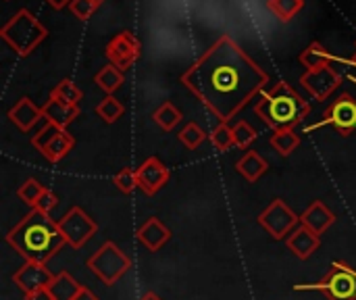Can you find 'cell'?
I'll return each mask as SVG.
<instances>
[{"label": "cell", "instance_id": "obj_1", "mask_svg": "<svg viewBox=\"0 0 356 300\" xmlns=\"http://www.w3.org/2000/svg\"><path fill=\"white\" fill-rule=\"evenodd\" d=\"M269 75L229 35H221L184 75L181 84L221 123L238 115L263 88Z\"/></svg>", "mask_w": 356, "mask_h": 300}, {"label": "cell", "instance_id": "obj_2", "mask_svg": "<svg viewBox=\"0 0 356 300\" xmlns=\"http://www.w3.org/2000/svg\"><path fill=\"white\" fill-rule=\"evenodd\" d=\"M6 242L25 261H33L42 265L54 259L67 244L58 228V221H54L48 213H42L38 209H31L21 219V223H17L6 234Z\"/></svg>", "mask_w": 356, "mask_h": 300}, {"label": "cell", "instance_id": "obj_3", "mask_svg": "<svg viewBox=\"0 0 356 300\" xmlns=\"http://www.w3.org/2000/svg\"><path fill=\"white\" fill-rule=\"evenodd\" d=\"M254 113L273 132H284L300 125L309 117L311 104L288 81H277L271 90H263Z\"/></svg>", "mask_w": 356, "mask_h": 300}, {"label": "cell", "instance_id": "obj_4", "mask_svg": "<svg viewBox=\"0 0 356 300\" xmlns=\"http://www.w3.org/2000/svg\"><path fill=\"white\" fill-rule=\"evenodd\" d=\"M46 33H48L46 27L27 8L17 10L0 29L2 40L13 48L17 56L31 54L40 46V42L46 38Z\"/></svg>", "mask_w": 356, "mask_h": 300}, {"label": "cell", "instance_id": "obj_5", "mask_svg": "<svg viewBox=\"0 0 356 300\" xmlns=\"http://www.w3.org/2000/svg\"><path fill=\"white\" fill-rule=\"evenodd\" d=\"M88 269L106 286L117 284L131 267L129 257L115 244V242H104L90 259H88Z\"/></svg>", "mask_w": 356, "mask_h": 300}, {"label": "cell", "instance_id": "obj_6", "mask_svg": "<svg viewBox=\"0 0 356 300\" xmlns=\"http://www.w3.org/2000/svg\"><path fill=\"white\" fill-rule=\"evenodd\" d=\"M296 290H317L327 300H356V271L350 265L336 261L319 284L296 286Z\"/></svg>", "mask_w": 356, "mask_h": 300}, {"label": "cell", "instance_id": "obj_7", "mask_svg": "<svg viewBox=\"0 0 356 300\" xmlns=\"http://www.w3.org/2000/svg\"><path fill=\"white\" fill-rule=\"evenodd\" d=\"M259 226L275 240H284L288 238L298 226H300V217L282 200L275 198L261 215H259Z\"/></svg>", "mask_w": 356, "mask_h": 300}, {"label": "cell", "instance_id": "obj_8", "mask_svg": "<svg viewBox=\"0 0 356 300\" xmlns=\"http://www.w3.org/2000/svg\"><path fill=\"white\" fill-rule=\"evenodd\" d=\"M58 228H60V232H63V236L71 248H83L98 232L96 221L81 207L69 209L58 219Z\"/></svg>", "mask_w": 356, "mask_h": 300}, {"label": "cell", "instance_id": "obj_9", "mask_svg": "<svg viewBox=\"0 0 356 300\" xmlns=\"http://www.w3.org/2000/svg\"><path fill=\"white\" fill-rule=\"evenodd\" d=\"M104 54L108 58L111 65H115L121 71H127L142 54V44L140 40L129 33V31H121L117 33L104 48Z\"/></svg>", "mask_w": 356, "mask_h": 300}, {"label": "cell", "instance_id": "obj_10", "mask_svg": "<svg viewBox=\"0 0 356 300\" xmlns=\"http://www.w3.org/2000/svg\"><path fill=\"white\" fill-rule=\"evenodd\" d=\"M321 125L334 127L340 136H350L356 129V100L350 94L336 98L323 113Z\"/></svg>", "mask_w": 356, "mask_h": 300}, {"label": "cell", "instance_id": "obj_11", "mask_svg": "<svg viewBox=\"0 0 356 300\" xmlns=\"http://www.w3.org/2000/svg\"><path fill=\"white\" fill-rule=\"evenodd\" d=\"M300 84L305 90H309V94L317 100H327L340 86H342V75L334 69V65L323 67V69H315V71H307L300 77Z\"/></svg>", "mask_w": 356, "mask_h": 300}, {"label": "cell", "instance_id": "obj_12", "mask_svg": "<svg viewBox=\"0 0 356 300\" xmlns=\"http://www.w3.org/2000/svg\"><path fill=\"white\" fill-rule=\"evenodd\" d=\"M54 280V274H50V269L42 263H33V261H25L15 274H13V282L17 284L19 290H23V294L48 288Z\"/></svg>", "mask_w": 356, "mask_h": 300}, {"label": "cell", "instance_id": "obj_13", "mask_svg": "<svg viewBox=\"0 0 356 300\" xmlns=\"http://www.w3.org/2000/svg\"><path fill=\"white\" fill-rule=\"evenodd\" d=\"M136 175H138V188L146 196H154L169 182L171 171L156 157H150L136 169Z\"/></svg>", "mask_w": 356, "mask_h": 300}, {"label": "cell", "instance_id": "obj_14", "mask_svg": "<svg viewBox=\"0 0 356 300\" xmlns=\"http://www.w3.org/2000/svg\"><path fill=\"white\" fill-rule=\"evenodd\" d=\"M286 246L292 251L294 257H298L300 261H307L309 257H313L319 246H321V236H317L315 232H311L309 228H305L302 223L286 238Z\"/></svg>", "mask_w": 356, "mask_h": 300}, {"label": "cell", "instance_id": "obj_15", "mask_svg": "<svg viewBox=\"0 0 356 300\" xmlns=\"http://www.w3.org/2000/svg\"><path fill=\"white\" fill-rule=\"evenodd\" d=\"M136 236L150 253H156L171 240V230L159 217H150L138 228Z\"/></svg>", "mask_w": 356, "mask_h": 300}, {"label": "cell", "instance_id": "obj_16", "mask_svg": "<svg viewBox=\"0 0 356 300\" xmlns=\"http://www.w3.org/2000/svg\"><path fill=\"white\" fill-rule=\"evenodd\" d=\"M300 223L305 228H309L311 232H315L317 236H321L336 223V215L327 209V205L323 200H315L300 215Z\"/></svg>", "mask_w": 356, "mask_h": 300}, {"label": "cell", "instance_id": "obj_17", "mask_svg": "<svg viewBox=\"0 0 356 300\" xmlns=\"http://www.w3.org/2000/svg\"><path fill=\"white\" fill-rule=\"evenodd\" d=\"M8 119L10 123H15L21 132H31L33 125L44 119V113H42V106H38L33 100H29L27 96L19 98L17 104L8 111Z\"/></svg>", "mask_w": 356, "mask_h": 300}, {"label": "cell", "instance_id": "obj_18", "mask_svg": "<svg viewBox=\"0 0 356 300\" xmlns=\"http://www.w3.org/2000/svg\"><path fill=\"white\" fill-rule=\"evenodd\" d=\"M42 113H44V119L48 123H54V125L67 129V125L73 123L79 117V106L65 104V102H60V100H56V98L50 96L48 102L42 106Z\"/></svg>", "mask_w": 356, "mask_h": 300}, {"label": "cell", "instance_id": "obj_19", "mask_svg": "<svg viewBox=\"0 0 356 300\" xmlns=\"http://www.w3.org/2000/svg\"><path fill=\"white\" fill-rule=\"evenodd\" d=\"M236 169H238V173H242L248 182H259V180L267 173L269 163H267L257 150H248V152L236 163Z\"/></svg>", "mask_w": 356, "mask_h": 300}, {"label": "cell", "instance_id": "obj_20", "mask_svg": "<svg viewBox=\"0 0 356 300\" xmlns=\"http://www.w3.org/2000/svg\"><path fill=\"white\" fill-rule=\"evenodd\" d=\"M79 288H81V284L71 274L60 271L54 276L52 284L48 286V292H50L52 300H73L77 297Z\"/></svg>", "mask_w": 356, "mask_h": 300}, {"label": "cell", "instance_id": "obj_21", "mask_svg": "<svg viewBox=\"0 0 356 300\" xmlns=\"http://www.w3.org/2000/svg\"><path fill=\"white\" fill-rule=\"evenodd\" d=\"M300 63H302V67H307V71H315V69H323V67L334 65V56L327 52V48L323 44L313 42L309 48L302 50Z\"/></svg>", "mask_w": 356, "mask_h": 300}, {"label": "cell", "instance_id": "obj_22", "mask_svg": "<svg viewBox=\"0 0 356 300\" xmlns=\"http://www.w3.org/2000/svg\"><path fill=\"white\" fill-rule=\"evenodd\" d=\"M73 146H75L73 136H71L67 129H63L54 140H50V142L44 146L42 155H44V159H46V161H50V163H58V161H63V159L73 150Z\"/></svg>", "mask_w": 356, "mask_h": 300}, {"label": "cell", "instance_id": "obj_23", "mask_svg": "<svg viewBox=\"0 0 356 300\" xmlns=\"http://www.w3.org/2000/svg\"><path fill=\"white\" fill-rule=\"evenodd\" d=\"M94 81H96V86H98L102 92H106V96H113V92H117V90L123 86L125 75H123V71L117 69L115 65H106V67H102V69L96 73Z\"/></svg>", "mask_w": 356, "mask_h": 300}, {"label": "cell", "instance_id": "obj_24", "mask_svg": "<svg viewBox=\"0 0 356 300\" xmlns=\"http://www.w3.org/2000/svg\"><path fill=\"white\" fill-rule=\"evenodd\" d=\"M271 146L277 150V155L290 157V155L300 146V136H298L294 129L273 132V136H271Z\"/></svg>", "mask_w": 356, "mask_h": 300}, {"label": "cell", "instance_id": "obj_25", "mask_svg": "<svg viewBox=\"0 0 356 300\" xmlns=\"http://www.w3.org/2000/svg\"><path fill=\"white\" fill-rule=\"evenodd\" d=\"M152 119L159 127H163L165 132H171L175 129V125L181 121V113L179 109L173 104V102H163L154 113H152Z\"/></svg>", "mask_w": 356, "mask_h": 300}, {"label": "cell", "instance_id": "obj_26", "mask_svg": "<svg viewBox=\"0 0 356 300\" xmlns=\"http://www.w3.org/2000/svg\"><path fill=\"white\" fill-rule=\"evenodd\" d=\"M267 6L280 21L288 23L300 13V8L305 6V0H269Z\"/></svg>", "mask_w": 356, "mask_h": 300}, {"label": "cell", "instance_id": "obj_27", "mask_svg": "<svg viewBox=\"0 0 356 300\" xmlns=\"http://www.w3.org/2000/svg\"><path fill=\"white\" fill-rule=\"evenodd\" d=\"M50 96L56 98V100H60V102H65V104L77 106L79 100L83 98V92H81L71 79H63V81H58V84L54 86V90L50 92Z\"/></svg>", "mask_w": 356, "mask_h": 300}, {"label": "cell", "instance_id": "obj_28", "mask_svg": "<svg viewBox=\"0 0 356 300\" xmlns=\"http://www.w3.org/2000/svg\"><path fill=\"white\" fill-rule=\"evenodd\" d=\"M123 113H125V106H123L115 96H106V98H102V100H100V104L96 106V115H98L102 121H106V123H115V121H119V119L123 117Z\"/></svg>", "mask_w": 356, "mask_h": 300}, {"label": "cell", "instance_id": "obj_29", "mask_svg": "<svg viewBox=\"0 0 356 300\" xmlns=\"http://www.w3.org/2000/svg\"><path fill=\"white\" fill-rule=\"evenodd\" d=\"M177 138H179V142H181L188 150H196V148L207 140V134H204V129H202L198 123L190 121V123L177 134Z\"/></svg>", "mask_w": 356, "mask_h": 300}, {"label": "cell", "instance_id": "obj_30", "mask_svg": "<svg viewBox=\"0 0 356 300\" xmlns=\"http://www.w3.org/2000/svg\"><path fill=\"white\" fill-rule=\"evenodd\" d=\"M209 140H211V144H213L219 152H225V150H229L232 146H236V142H234V127H229L227 123H219V125L209 134Z\"/></svg>", "mask_w": 356, "mask_h": 300}, {"label": "cell", "instance_id": "obj_31", "mask_svg": "<svg viewBox=\"0 0 356 300\" xmlns=\"http://www.w3.org/2000/svg\"><path fill=\"white\" fill-rule=\"evenodd\" d=\"M44 190H46V186L44 184H40L38 180H33V177H29L25 184H21V188L17 190V196L27 205V207H35V203L40 200V196L44 194Z\"/></svg>", "mask_w": 356, "mask_h": 300}, {"label": "cell", "instance_id": "obj_32", "mask_svg": "<svg viewBox=\"0 0 356 300\" xmlns=\"http://www.w3.org/2000/svg\"><path fill=\"white\" fill-rule=\"evenodd\" d=\"M257 138H259V134L248 121H238L234 125V142L238 148H248Z\"/></svg>", "mask_w": 356, "mask_h": 300}, {"label": "cell", "instance_id": "obj_33", "mask_svg": "<svg viewBox=\"0 0 356 300\" xmlns=\"http://www.w3.org/2000/svg\"><path fill=\"white\" fill-rule=\"evenodd\" d=\"M63 129H65V127H58V125H54V123H48V121H46V123L38 129V134H33V136H31V144H33V148L42 152V150H44V146H46L50 140H54Z\"/></svg>", "mask_w": 356, "mask_h": 300}, {"label": "cell", "instance_id": "obj_34", "mask_svg": "<svg viewBox=\"0 0 356 300\" xmlns=\"http://www.w3.org/2000/svg\"><path fill=\"white\" fill-rule=\"evenodd\" d=\"M113 182H115L117 190H121L123 194H131V192L138 188V175H136V171L129 169V167H123V169L115 175Z\"/></svg>", "mask_w": 356, "mask_h": 300}, {"label": "cell", "instance_id": "obj_35", "mask_svg": "<svg viewBox=\"0 0 356 300\" xmlns=\"http://www.w3.org/2000/svg\"><path fill=\"white\" fill-rule=\"evenodd\" d=\"M69 8H71V13L79 19V21H86V19H90L92 15H94V10L98 8L92 0H73L71 4H69Z\"/></svg>", "mask_w": 356, "mask_h": 300}, {"label": "cell", "instance_id": "obj_36", "mask_svg": "<svg viewBox=\"0 0 356 300\" xmlns=\"http://www.w3.org/2000/svg\"><path fill=\"white\" fill-rule=\"evenodd\" d=\"M56 205H58V196H56L50 188H46V190H44V194L40 196V200L35 203V207H33V209H38V211H42V213H48V215H50V211H52Z\"/></svg>", "mask_w": 356, "mask_h": 300}, {"label": "cell", "instance_id": "obj_37", "mask_svg": "<svg viewBox=\"0 0 356 300\" xmlns=\"http://www.w3.org/2000/svg\"><path fill=\"white\" fill-rule=\"evenodd\" d=\"M25 300H52L48 288H42V290H35V292H29L25 294Z\"/></svg>", "mask_w": 356, "mask_h": 300}, {"label": "cell", "instance_id": "obj_38", "mask_svg": "<svg viewBox=\"0 0 356 300\" xmlns=\"http://www.w3.org/2000/svg\"><path fill=\"white\" fill-rule=\"evenodd\" d=\"M73 300H98V297H96L90 288L81 286V288H79V292H77V297H75Z\"/></svg>", "mask_w": 356, "mask_h": 300}, {"label": "cell", "instance_id": "obj_39", "mask_svg": "<svg viewBox=\"0 0 356 300\" xmlns=\"http://www.w3.org/2000/svg\"><path fill=\"white\" fill-rule=\"evenodd\" d=\"M52 8H56V10H60V8H65L67 4H71L73 0H46Z\"/></svg>", "mask_w": 356, "mask_h": 300}, {"label": "cell", "instance_id": "obj_40", "mask_svg": "<svg viewBox=\"0 0 356 300\" xmlns=\"http://www.w3.org/2000/svg\"><path fill=\"white\" fill-rule=\"evenodd\" d=\"M140 300H163V299H161L159 294H154V292H146V294H144Z\"/></svg>", "mask_w": 356, "mask_h": 300}, {"label": "cell", "instance_id": "obj_41", "mask_svg": "<svg viewBox=\"0 0 356 300\" xmlns=\"http://www.w3.org/2000/svg\"><path fill=\"white\" fill-rule=\"evenodd\" d=\"M350 65H353V67H356V52L353 54V56H350Z\"/></svg>", "mask_w": 356, "mask_h": 300}, {"label": "cell", "instance_id": "obj_42", "mask_svg": "<svg viewBox=\"0 0 356 300\" xmlns=\"http://www.w3.org/2000/svg\"><path fill=\"white\" fill-rule=\"evenodd\" d=\"M92 2H94V4H96V6H100V4H102V2H104V0H92Z\"/></svg>", "mask_w": 356, "mask_h": 300}]
</instances>
